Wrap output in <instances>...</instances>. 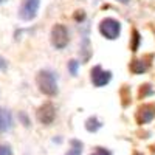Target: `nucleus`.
<instances>
[{"label":"nucleus","instance_id":"f257e3e1","mask_svg":"<svg viewBox=\"0 0 155 155\" xmlns=\"http://www.w3.org/2000/svg\"><path fill=\"white\" fill-rule=\"evenodd\" d=\"M36 82L39 90L48 96H53L58 93V82H56V76L54 73H51L50 70H42L39 71L37 78H36Z\"/></svg>","mask_w":155,"mask_h":155},{"label":"nucleus","instance_id":"f03ea898","mask_svg":"<svg viewBox=\"0 0 155 155\" xmlns=\"http://www.w3.org/2000/svg\"><path fill=\"white\" fill-rule=\"evenodd\" d=\"M99 31L106 39L113 41V39H116L121 33V23L115 19H104L99 25Z\"/></svg>","mask_w":155,"mask_h":155},{"label":"nucleus","instance_id":"7ed1b4c3","mask_svg":"<svg viewBox=\"0 0 155 155\" xmlns=\"http://www.w3.org/2000/svg\"><path fill=\"white\" fill-rule=\"evenodd\" d=\"M39 6H41V0H23V3L19 9V16L22 20H33L37 16Z\"/></svg>","mask_w":155,"mask_h":155},{"label":"nucleus","instance_id":"20e7f679","mask_svg":"<svg viewBox=\"0 0 155 155\" xmlns=\"http://www.w3.org/2000/svg\"><path fill=\"white\" fill-rule=\"evenodd\" d=\"M51 42L58 50L65 48L68 44V31L64 25H54L53 30H51Z\"/></svg>","mask_w":155,"mask_h":155},{"label":"nucleus","instance_id":"39448f33","mask_svg":"<svg viewBox=\"0 0 155 155\" xmlns=\"http://www.w3.org/2000/svg\"><path fill=\"white\" fill-rule=\"evenodd\" d=\"M110 79H112V73L107 70H102L99 65L92 70V82L96 87H104L106 84L110 82Z\"/></svg>","mask_w":155,"mask_h":155},{"label":"nucleus","instance_id":"423d86ee","mask_svg":"<svg viewBox=\"0 0 155 155\" xmlns=\"http://www.w3.org/2000/svg\"><path fill=\"white\" fill-rule=\"evenodd\" d=\"M54 116H56V110H54L53 104H50V102L44 104L41 109H39V112H37L39 121H41L42 124H47V126L54 121Z\"/></svg>","mask_w":155,"mask_h":155},{"label":"nucleus","instance_id":"0eeeda50","mask_svg":"<svg viewBox=\"0 0 155 155\" xmlns=\"http://www.w3.org/2000/svg\"><path fill=\"white\" fill-rule=\"evenodd\" d=\"M12 127V116L8 110L0 109V134L11 130Z\"/></svg>","mask_w":155,"mask_h":155},{"label":"nucleus","instance_id":"6e6552de","mask_svg":"<svg viewBox=\"0 0 155 155\" xmlns=\"http://www.w3.org/2000/svg\"><path fill=\"white\" fill-rule=\"evenodd\" d=\"M155 116V107L153 106H143L138 110V121L143 123H149L152 118Z\"/></svg>","mask_w":155,"mask_h":155},{"label":"nucleus","instance_id":"1a4fd4ad","mask_svg":"<svg viewBox=\"0 0 155 155\" xmlns=\"http://www.w3.org/2000/svg\"><path fill=\"white\" fill-rule=\"evenodd\" d=\"M85 127H87V130H88V132H96L98 129L101 127V123H99L96 118H90V120L87 121Z\"/></svg>","mask_w":155,"mask_h":155},{"label":"nucleus","instance_id":"9d476101","mask_svg":"<svg viewBox=\"0 0 155 155\" xmlns=\"http://www.w3.org/2000/svg\"><path fill=\"white\" fill-rule=\"evenodd\" d=\"M71 144H73L74 147L70 149L67 155H81V147H82V144H81V143H78V141H71Z\"/></svg>","mask_w":155,"mask_h":155},{"label":"nucleus","instance_id":"9b49d317","mask_svg":"<svg viewBox=\"0 0 155 155\" xmlns=\"http://www.w3.org/2000/svg\"><path fill=\"white\" fill-rule=\"evenodd\" d=\"M0 155H12V150L8 144H0Z\"/></svg>","mask_w":155,"mask_h":155},{"label":"nucleus","instance_id":"f8f14e48","mask_svg":"<svg viewBox=\"0 0 155 155\" xmlns=\"http://www.w3.org/2000/svg\"><path fill=\"white\" fill-rule=\"evenodd\" d=\"M92 155H112L107 149H104V147H96L93 152H92Z\"/></svg>","mask_w":155,"mask_h":155},{"label":"nucleus","instance_id":"ddd939ff","mask_svg":"<svg viewBox=\"0 0 155 155\" xmlns=\"http://www.w3.org/2000/svg\"><path fill=\"white\" fill-rule=\"evenodd\" d=\"M68 68H70L71 74H76V71H78V61H70L68 62Z\"/></svg>","mask_w":155,"mask_h":155},{"label":"nucleus","instance_id":"4468645a","mask_svg":"<svg viewBox=\"0 0 155 155\" xmlns=\"http://www.w3.org/2000/svg\"><path fill=\"white\" fill-rule=\"evenodd\" d=\"M6 67V62L2 59V58H0V68H5Z\"/></svg>","mask_w":155,"mask_h":155},{"label":"nucleus","instance_id":"2eb2a0df","mask_svg":"<svg viewBox=\"0 0 155 155\" xmlns=\"http://www.w3.org/2000/svg\"><path fill=\"white\" fill-rule=\"evenodd\" d=\"M118 2H120V3H127L129 0H118Z\"/></svg>","mask_w":155,"mask_h":155},{"label":"nucleus","instance_id":"dca6fc26","mask_svg":"<svg viewBox=\"0 0 155 155\" xmlns=\"http://www.w3.org/2000/svg\"><path fill=\"white\" fill-rule=\"evenodd\" d=\"M2 2H5V0H0V3H2Z\"/></svg>","mask_w":155,"mask_h":155},{"label":"nucleus","instance_id":"f3484780","mask_svg":"<svg viewBox=\"0 0 155 155\" xmlns=\"http://www.w3.org/2000/svg\"><path fill=\"white\" fill-rule=\"evenodd\" d=\"M135 155H141V153H138V152H137V153H135Z\"/></svg>","mask_w":155,"mask_h":155}]
</instances>
